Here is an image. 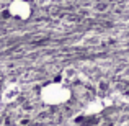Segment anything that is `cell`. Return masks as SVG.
I'll return each mask as SVG.
<instances>
[{
    "instance_id": "obj_1",
    "label": "cell",
    "mask_w": 129,
    "mask_h": 126,
    "mask_svg": "<svg viewBox=\"0 0 129 126\" xmlns=\"http://www.w3.org/2000/svg\"><path fill=\"white\" fill-rule=\"evenodd\" d=\"M70 97H72V90L60 82H49L43 85L41 90H39L41 102L49 105V107H59V105L67 103L70 100Z\"/></svg>"
},
{
    "instance_id": "obj_2",
    "label": "cell",
    "mask_w": 129,
    "mask_h": 126,
    "mask_svg": "<svg viewBox=\"0 0 129 126\" xmlns=\"http://www.w3.org/2000/svg\"><path fill=\"white\" fill-rule=\"evenodd\" d=\"M7 12H8V15L12 18L20 20V21H26L33 15V7L28 0H12L8 3Z\"/></svg>"
},
{
    "instance_id": "obj_3",
    "label": "cell",
    "mask_w": 129,
    "mask_h": 126,
    "mask_svg": "<svg viewBox=\"0 0 129 126\" xmlns=\"http://www.w3.org/2000/svg\"><path fill=\"white\" fill-rule=\"evenodd\" d=\"M12 93H18V88H16V87H12V90H7L5 93H3V95H5V97H3V100L8 102V100H13V98H16L15 95H12Z\"/></svg>"
}]
</instances>
